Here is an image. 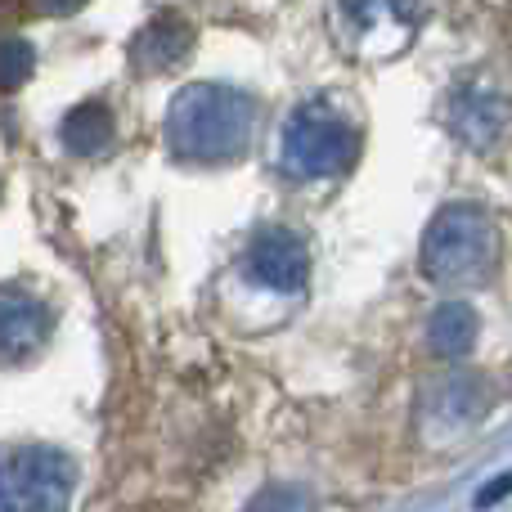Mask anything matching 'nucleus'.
Returning <instances> with one entry per match:
<instances>
[{"label":"nucleus","mask_w":512,"mask_h":512,"mask_svg":"<svg viewBox=\"0 0 512 512\" xmlns=\"http://www.w3.org/2000/svg\"><path fill=\"white\" fill-rule=\"evenodd\" d=\"M256 126V99L221 81H194L167 108V149L176 162L221 167L248 153Z\"/></svg>","instance_id":"obj_1"},{"label":"nucleus","mask_w":512,"mask_h":512,"mask_svg":"<svg viewBox=\"0 0 512 512\" xmlns=\"http://www.w3.org/2000/svg\"><path fill=\"white\" fill-rule=\"evenodd\" d=\"M360 158V126L333 95L301 99L279 135V167L292 180L342 176Z\"/></svg>","instance_id":"obj_2"},{"label":"nucleus","mask_w":512,"mask_h":512,"mask_svg":"<svg viewBox=\"0 0 512 512\" xmlns=\"http://www.w3.org/2000/svg\"><path fill=\"white\" fill-rule=\"evenodd\" d=\"M418 265L441 288H472L486 283L499 265V225L486 207L454 203L436 212V221L423 234Z\"/></svg>","instance_id":"obj_3"},{"label":"nucleus","mask_w":512,"mask_h":512,"mask_svg":"<svg viewBox=\"0 0 512 512\" xmlns=\"http://www.w3.org/2000/svg\"><path fill=\"white\" fill-rule=\"evenodd\" d=\"M77 468L63 450L18 445L0 454V512H68Z\"/></svg>","instance_id":"obj_4"},{"label":"nucleus","mask_w":512,"mask_h":512,"mask_svg":"<svg viewBox=\"0 0 512 512\" xmlns=\"http://www.w3.org/2000/svg\"><path fill=\"white\" fill-rule=\"evenodd\" d=\"M333 23L355 59H396L423 27V0H337Z\"/></svg>","instance_id":"obj_5"},{"label":"nucleus","mask_w":512,"mask_h":512,"mask_svg":"<svg viewBox=\"0 0 512 512\" xmlns=\"http://www.w3.org/2000/svg\"><path fill=\"white\" fill-rule=\"evenodd\" d=\"M445 122H450L454 140L468 144L472 153L495 149L512 126V95L486 72H468L450 86V104H445Z\"/></svg>","instance_id":"obj_6"},{"label":"nucleus","mask_w":512,"mask_h":512,"mask_svg":"<svg viewBox=\"0 0 512 512\" xmlns=\"http://www.w3.org/2000/svg\"><path fill=\"white\" fill-rule=\"evenodd\" d=\"M243 270H248L252 283H261L270 292H301L310 279V248L301 234L274 225V230H261L248 243Z\"/></svg>","instance_id":"obj_7"},{"label":"nucleus","mask_w":512,"mask_h":512,"mask_svg":"<svg viewBox=\"0 0 512 512\" xmlns=\"http://www.w3.org/2000/svg\"><path fill=\"white\" fill-rule=\"evenodd\" d=\"M194 41H198L194 23L180 9H162V14H153L131 36V50L126 54H131V68L140 77H158V72H176L194 54Z\"/></svg>","instance_id":"obj_8"},{"label":"nucleus","mask_w":512,"mask_h":512,"mask_svg":"<svg viewBox=\"0 0 512 512\" xmlns=\"http://www.w3.org/2000/svg\"><path fill=\"white\" fill-rule=\"evenodd\" d=\"M54 333V310L27 288H0V360H32Z\"/></svg>","instance_id":"obj_9"},{"label":"nucleus","mask_w":512,"mask_h":512,"mask_svg":"<svg viewBox=\"0 0 512 512\" xmlns=\"http://www.w3.org/2000/svg\"><path fill=\"white\" fill-rule=\"evenodd\" d=\"M486 405H490V391L477 373H450L436 387H427V396H423L427 423L432 418L436 423H477L486 414Z\"/></svg>","instance_id":"obj_10"},{"label":"nucleus","mask_w":512,"mask_h":512,"mask_svg":"<svg viewBox=\"0 0 512 512\" xmlns=\"http://www.w3.org/2000/svg\"><path fill=\"white\" fill-rule=\"evenodd\" d=\"M477 333H481V315L468 301H441L427 315V351L441 355V360H463L477 346Z\"/></svg>","instance_id":"obj_11"},{"label":"nucleus","mask_w":512,"mask_h":512,"mask_svg":"<svg viewBox=\"0 0 512 512\" xmlns=\"http://www.w3.org/2000/svg\"><path fill=\"white\" fill-rule=\"evenodd\" d=\"M59 140L72 158H99L113 144V113L104 104H77L68 117L59 122Z\"/></svg>","instance_id":"obj_12"},{"label":"nucleus","mask_w":512,"mask_h":512,"mask_svg":"<svg viewBox=\"0 0 512 512\" xmlns=\"http://www.w3.org/2000/svg\"><path fill=\"white\" fill-rule=\"evenodd\" d=\"M36 68V54L27 41H0V95H9V90H18L27 77H32Z\"/></svg>","instance_id":"obj_13"},{"label":"nucleus","mask_w":512,"mask_h":512,"mask_svg":"<svg viewBox=\"0 0 512 512\" xmlns=\"http://www.w3.org/2000/svg\"><path fill=\"white\" fill-rule=\"evenodd\" d=\"M243 512H315V499L301 486H265Z\"/></svg>","instance_id":"obj_14"},{"label":"nucleus","mask_w":512,"mask_h":512,"mask_svg":"<svg viewBox=\"0 0 512 512\" xmlns=\"http://www.w3.org/2000/svg\"><path fill=\"white\" fill-rule=\"evenodd\" d=\"M27 5H32L36 14H45V18H68V14H81L86 0H27Z\"/></svg>","instance_id":"obj_15"},{"label":"nucleus","mask_w":512,"mask_h":512,"mask_svg":"<svg viewBox=\"0 0 512 512\" xmlns=\"http://www.w3.org/2000/svg\"><path fill=\"white\" fill-rule=\"evenodd\" d=\"M504 495H512V472H504V477H495V481H490V486L477 495V504H481V508H490V504H499V499H504Z\"/></svg>","instance_id":"obj_16"}]
</instances>
